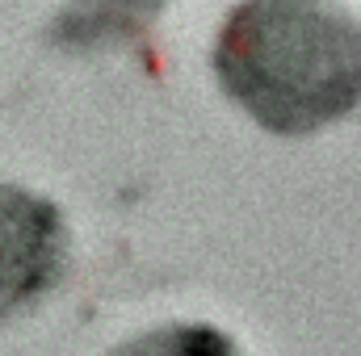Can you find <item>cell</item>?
Masks as SVG:
<instances>
[{
    "mask_svg": "<svg viewBox=\"0 0 361 356\" xmlns=\"http://www.w3.org/2000/svg\"><path fill=\"white\" fill-rule=\"evenodd\" d=\"M214 76L257 126L315 134L361 105V17L336 0H240Z\"/></svg>",
    "mask_w": 361,
    "mask_h": 356,
    "instance_id": "1",
    "label": "cell"
},
{
    "mask_svg": "<svg viewBox=\"0 0 361 356\" xmlns=\"http://www.w3.org/2000/svg\"><path fill=\"white\" fill-rule=\"evenodd\" d=\"M68 265V222L34 189L0 184V323L34 306Z\"/></svg>",
    "mask_w": 361,
    "mask_h": 356,
    "instance_id": "2",
    "label": "cell"
},
{
    "mask_svg": "<svg viewBox=\"0 0 361 356\" xmlns=\"http://www.w3.org/2000/svg\"><path fill=\"white\" fill-rule=\"evenodd\" d=\"M169 0H72L59 17V38L72 42H105L126 38L156 21Z\"/></svg>",
    "mask_w": 361,
    "mask_h": 356,
    "instance_id": "3",
    "label": "cell"
},
{
    "mask_svg": "<svg viewBox=\"0 0 361 356\" xmlns=\"http://www.w3.org/2000/svg\"><path fill=\"white\" fill-rule=\"evenodd\" d=\"M109 356H240L235 340L206 323H164L152 327L126 344H118Z\"/></svg>",
    "mask_w": 361,
    "mask_h": 356,
    "instance_id": "4",
    "label": "cell"
}]
</instances>
